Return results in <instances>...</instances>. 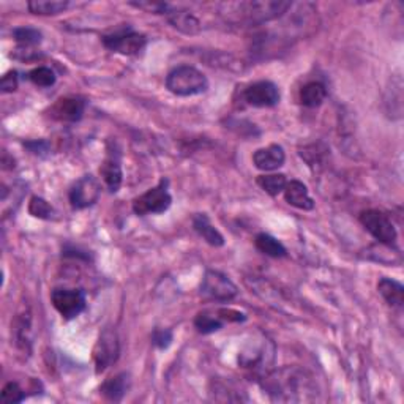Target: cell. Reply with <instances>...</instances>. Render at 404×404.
I'll return each mask as SVG.
<instances>
[{
  "label": "cell",
  "instance_id": "cell-21",
  "mask_svg": "<svg viewBox=\"0 0 404 404\" xmlns=\"http://www.w3.org/2000/svg\"><path fill=\"white\" fill-rule=\"evenodd\" d=\"M327 98L326 85L319 81H312L300 89V103L307 108H318Z\"/></svg>",
  "mask_w": 404,
  "mask_h": 404
},
{
  "label": "cell",
  "instance_id": "cell-11",
  "mask_svg": "<svg viewBox=\"0 0 404 404\" xmlns=\"http://www.w3.org/2000/svg\"><path fill=\"white\" fill-rule=\"evenodd\" d=\"M244 99L253 108H273L279 103V90L272 81H258L244 90Z\"/></svg>",
  "mask_w": 404,
  "mask_h": 404
},
{
  "label": "cell",
  "instance_id": "cell-7",
  "mask_svg": "<svg viewBox=\"0 0 404 404\" xmlns=\"http://www.w3.org/2000/svg\"><path fill=\"white\" fill-rule=\"evenodd\" d=\"M360 223L375 237L379 244L385 246H393L396 244L398 234L393 223L384 212L379 210H365L360 214Z\"/></svg>",
  "mask_w": 404,
  "mask_h": 404
},
{
  "label": "cell",
  "instance_id": "cell-6",
  "mask_svg": "<svg viewBox=\"0 0 404 404\" xmlns=\"http://www.w3.org/2000/svg\"><path fill=\"white\" fill-rule=\"evenodd\" d=\"M202 297L215 302H231L237 297L239 289L232 279L218 270H207L201 283Z\"/></svg>",
  "mask_w": 404,
  "mask_h": 404
},
{
  "label": "cell",
  "instance_id": "cell-8",
  "mask_svg": "<svg viewBox=\"0 0 404 404\" xmlns=\"http://www.w3.org/2000/svg\"><path fill=\"white\" fill-rule=\"evenodd\" d=\"M51 302L64 319H74L85 309V294L81 289H54Z\"/></svg>",
  "mask_w": 404,
  "mask_h": 404
},
{
  "label": "cell",
  "instance_id": "cell-31",
  "mask_svg": "<svg viewBox=\"0 0 404 404\" xmlns=\"http://www.w3.org/2000/svg\"><path fill=\"white\" fill-rule=\"evenodd\" d=\"M172 332L169 328H155L152 332V343L158 349H167L172 343Z\"/></svg>",
  "mask_w": 404,
  "mask_h": 404
},
{
  "label": "cell",
  "instance_id": "cell-15",
  "mask_svg": "<svg viewBox=\"0 0 404 404\" xmlns=\"http://www.w3.org/2000/svg\"><path fill=\"white\" fill-rule=\"evenodd\" d=\"M286 161L284 148L278 144H272L269 147L259 148L253 155V163L260 171L270 172L277 171L278 167H281Z\"/></svg>",
  "mask_w": 404,
  "mask_h": 404
},
{
  "label": "cell",
  "instance_id": "cell-19",
  "mask_svg": "<svg viewBox=\"0 0 404 404\" xmlns=\"http://www.w3.org/2000/svg\"><path fill=\"white\" fill-rule=\"evenodd\" d=\"M377 291L390 307L401 308L404 305V288L396 279L381 278L377 283Z\"/></svg>",
  "mask_w": 404,
  "mask_h": 404
},
{
  "label": "cell",
  "instance_id": "cell-13",
  "mask_svg": "<svg viewBox=\"0 0 404 404\" xmlns=\"http://www.w3.org/2000/svg\"><path fill=\"white\" fill-rule=\"evenodd\" d=\"M99 174L106 183L108 190L111 193H117L122 185L123 172H122V161L120 153L116 151H109L108 157L104 158L102 167H99Z\"/></svg>",
  "mask_w": 404,
  "mask_h": 404
},
{
  "label": "cell",
  "instance_id": "cell-22",
  "mask_svg": "<svg viewBox=\"0 0 404 404\" xmlns=\"http://www.w3.org/2000/svg\"><path fill=\"white\" fill-rule=\"evenodd\" d=\"M254 245H256V248L260 253L270 258H284L286 254H288V250H286L281 242L277 240L273 235L265 234V232L256 235V239H254Z\"/></svg>",
  "mask_w": 404,
  "mask_h": 404
},
{
  "label": "cell",
  "instance_id": "cell-18",
  "mask_svg": "<svg viewBox=\"0 0 404 404\" xmlns=\"http://www.w3.org/2000/svg\"><path fill=\"white\" fill-rule=\"evenodd\" d=\"M193 228L195 231L201 235V237L212 246H223L225 245V237L216 229L212 223H210L209 216L206 214H197L193 218Z\"/></svg>",
  "mask_w": 404,
  "mask_h": 404
},
{
  "label": "cell",
  "instance_id": "cell-35",
  "mask_svg": "<svg viewBox=\"0 0 404 404\" xmlns=\"http://www.w3.org/2000/svg\"><path fill=\"white\" fill-rule=\"evenodd\" d=\"M218 316L223 321H229V322H244L246 319V316L240 312H235V309H218Z\"/></svg>",
  "mask_w": 404,
  "mask_h": 404
},
{
  "label": "cell",
  "instance_id": "cell-34",
  "mask_svg": "<svg viewBox=\"0 0 404 404\" xmlns=\"http://www.w3.org/2000/svg\"><path fill=\"white\" fill-rule=\"evenodd\" d=\"M26 146L30 152H32L34 155H39V157H45V155H48L49 152V146H48V142L46 141H43V139H39V141H29L26 142Z\"/></svg>",
  "mask_w": 404,
  "mask_h": 404
},
{
  "label": "cell",
  "instance_id": "cell-24",
  "mask_svg": "<svg viewBox=\"0 0 404 404\" xmlns=\"http://www.w3.org/2000/svg\"><path fill=\"white\" fill-rule=\"evenodd\" d=\"M223 324H225V321L220 318L218 313L204 312V313H199L195 319V327L197 328V332L204 335L220 330Z\"/></svg>",
  "mask_w": 404,
  "mask_h": 404
},
{
  "label": "cell",
  "instance_id": "cell-3",
  "mask_svg": "<svg viewBox=\"0 0 404 404\" xmlns=\"http://www.w3.org/2000/svg\"><path fill=\"white\" fill-rule=\"evenodd\" d=\"M166 89L177 97L201 95L209 89V79L195 67L180 65L167 74Z\"/></svg>",
  "mask_w": 404,
  "mask_h": 404
},
{
  "label": "cell",
  "instance_id": "cell-20",
  "mask_svg": "<svg viewBox=\"0 0 404 404\" xmlns=\"http://www.w3.org/2000/svg\"><path fill=\"white\" fill-rule=\"evenodd\" d=\"M128 387H130V376L127 372H120V375H116L114 377L108 379V381L99 387V391H102V395L109 401H122V398L125 396Z\"/></svg>",
  "mask_w": 404,
  "mask_h": 404
},
{
  "label": "cell",
  "instance_id": "cell-17",
  "mask_svg": "<svg viewBox=\"0 0 404 404\" xmlns=\"http://www.w3.org/2000/svg\"><path fill=\"white\" fill-rule=\"evenodd\" d=\"M166 16L167 21L171 22V26L185 35H196L199 34V30H201V22H199L197 18L185 8L171 7Z\"/></svg>",
  "mask_w": 404,
  "mask_h": 404
},
{
  "label": "cell",
  "instance_id": "cell-25",
  "mask_svg": "<svg viewBox=\"0 0 404 404\" xmlns=\"http://www.w3.org/2000/svg\"><path fill=\"white\" fill-rule=\"evenodd\" d=\"M286 183H288V180L283 174H269V176L258 177V185L270 196H278L279 193H283Z\"/></svg>",
  "mask_w": 404,
  "mask_h": 404
},
{
  "label": "cell",
  "instance_id": "cell-4",
  "mask_svg": "<svg viewBox=\"0 0 404 404\" xmlns=\"http://www.w3.org/2000/svg\"><path fill=\"white\" fill-rule=\"evenodd\" d=\"M167 179H161L157 186H153L144 195L138 196L133 201V210L136 215H151V214H165L171 207L172 197L167 190Z\"/></svg>",
  "mask_w": 404,
  "mask_h": 404
},
{
  "label": "cell",
  "instance_id": "cell-27",
  "mask_svg": "<svg viewBox=\"0 0 404 404\" xmlns=\"http://www.w3.org/2000/svg\"><path fill=\"white\" fill-rule=\"evenodd\" d=\"M29 214L40 220H51L54 215V209L51 207V204H49L46 199H43L40 196H34L32 199H30V204H29Z\"/></svg>",
  "mask_w": 404,
  "mask_h": 404
},
{
  "label": "cell",
  "instance_id": "cell-2",
  "mask_svg": "<svg viewBox=\"0 0 404 404\" xmlns=\"http://www.w3.org/2000/svg\"><path fill=\"white\" fill-rule=\"evenodd\" d=\"M226 13H235L242 22L263 24L284 16L292 7V2L283 0H258V2H240L225 5Z\"/></svg>",
  "mask_w": 404,
  "mask_h": 404
},
{
  "label": "cell",
  "instance_id": "cell-33",
  "mask_svg": "<svg viewBox=\"0 0 404 404\" xmlns=\"http://www.w3.org/2000/svg\"><path fill=\"white\" fill-rule=\"evenodd\" d=\"M18 89V73L16 71H8L2 78V83H0V90L2 93H11Z\"/></svg>",
  "mask_w": 404,
  "mask_h": 404
},
{
  "label": "cell",
  "instance_id": "cell-30",
  "mask_svg": "<svg viewBox=\"0 0 404 404\" xmlns=\"http://www.w3.org/2000/svg\"><path fill=\"white\" fill-rule=\"evenodd\" d=\"M29 332H30V316L21 314L20 322H18V328H16L18 344H20L21 347H26V344H30Z\"/></svg>",
  "mask_w": 404,
  "mask_h": 404
},
{
  "label": "cell",
  "instance_id": "cell-29",
  "mask_svg": "<svg viewBox=\"0 0 404 404\" xmlns=\"http://www.w3.org/2000/svg\"><path fill=\"white\" fill-rule=\"evenodd\" d=\"M24 400H26V393H24V390L20 387V384L8 382L2 389V401L4 403L15 404V403H21Z\"/></svg>",
  "mask_w": 404,
  "mask_h": 404
},
{
  "label": "cell",
  "instance_id": "cell-16",
  "mask_svg": "<svg viewBox=\"0 0 404 404\" xmlns=\"http://www.w3.org/2000/svg\"><path fill=\"white\" fill-rule=\"evenodd\" d=\"M283 193L286 202H288L289 206L298 210H307V212L314 209L313 197L309 196L307 185L302 183L300 180H291V182L286 183Z\"/></svg>",
  "mask_w": 404,
  "mask_h": 404
},
{
  "label": "cell",
  "instance_id": "cell-32",
  "mask_svg": "<svg viewBox=\"0 0 404 404\" xmlns=\"http://www.w3.org/2000/svg\"><path fill=\"white\" fill-rule=\"evenodd\" d=\"M130 5L133 7L144 10L147 13H155V15H167V11L171 10V5L167 4H157V2H132Z\"/></svg>",
  "mask_w": 404,
  "mask_h": 404
},
{
  "label": "cell",
  "instance_id": "cell-14",
  "mask_svg": "<svg viewBox=\"0 0 404 404\" xmlns=\"http://www.w3.org/2000/svg\"><path fill=\"white\" fill-rule=\"evenodd\" d=\"M384 108L391 120H400L403 117V78L400 74H395L390 79L384 97Z\"/></svg>",
  "mask_w": 404,
  "mask_h": 404
},
{
  "label": "cell",
  "instance_id": "cell-12",
  "mask_svg": "<svg viewBox=\"0 0 404 404\" xmlns=\"http://www.w3.org/2000/svg\"><path fill=\"white\" fill-rule=\"evenodd\" d=\"M85 102L79 97H65L57 99L51 108V116L60 122H78L83 119Z\"/></svg>",
  "mask_w": 404,
  "mask_h": 404
},
{
  "label": "cell",
  "instance_id": "cell-5",
  "mask_svg": "<svg viewBox=\"0 0 404 404\" xmlns=\"http://www.w3.org/2000/svg\"><path fill=\"white\" fill-rule=\"evenodd\" d=\"M103 45L106 46L109 51L119 53L123 55H136L139 54L147 45V39L142 34L134 32L132 27H120L104 35Z\"/></svg>",
  "mask_w": 404,
  "mask_h": 404
},
{
  "label": "cell",
  "instance_id": "cell-9",
  "mask_svg": "<svg viewBox=\"0 0 404 404\" xmlns=\"http://www.w3.org/2000/svg\"><path fill=\"white\" fill-rule=\"evenodd\" d=\"M99 195H102V185H99L97 177L87 174V176L76 180V183L71 186L68 199H70V204L74 210H84L92 207L99 199Z\"/></svg>",
  "mask_w": 404,
  "mask_h": 404
},
{
  "label": "cell",
  "instance_id": "cell-1",
  "mask_svg": "<svg viewBox=\"0 0 404 404\" xmlns=\"http://www.w3.org/2000/svg\"><path fill=\"white\" fill-rule=\"evenodd\" d=\"M263 389L275 401H309L314 391L312 379L307 377L305 371L297 368H283L269 372L263 377Z\"/></svg>",
  "mask_w": 404,
  "mask_h": 404
},
{
  "label": "cell",
  "instance_id": "cell-10",
  "mask_svg": "<svg viewBox=\"0 0 404 404\" xmlns=\"http://www.w3.org/2000/svg\"><path fill=\"white\" fill-rule=\"evenodd\" d=\"M120 354V344L117 333L111 328L103 330L93 349V360H95L97 372L106 371L109 366H113Z\"/></svg>",
  "mask_w": 404,
  "mask_h": 404
},
{
  "label": "cell",
  "instance_id": "cell-23",
  "mask_svg": "<svg viewBox=\"0 0 404 404\" xmlns=\"http://www.w3.org/2000/svg\"><path fill=\"white\" fill-rule=\"evenodd\" d=\"M27 8L34 15L54 16L65 11L68 8V2H64V0H30Z\"/></svg>",
  "mask_w": 404,
  "mask_h": 404
},
{
  "label": "cell",
  "instance_id": "cell-26",
  "mask_svg": "<svg viewBox=\"0 0 404 404\" xmlns=\"http://www.w3.org/2000/svg\"><path fill=\"white\" fill-rule=\"evenodd\" d=\"M13 39L20 43L21 46L29 48L41 43L43 35L40 30H36L34 27H18L13 30Z\"/></svg>",
  "mask_w": 404,
  "mask_h": 404
},
{
  "label": "cell",
  "instance_id": "cell-28",
  "mask_svg": "<svg viewBox=\"0 0 404 404\" xmlns=\"http://www.w3.org/2000/svg\"><path fill=\"white\" fill-rule=\"evenodd\" d=\"M29 79L39 87H51L55 84V74L48 67H39L29 73Z\"/></svg>",
  "mask_w": 404,
  "mask_h": 404
}]
</instances>
